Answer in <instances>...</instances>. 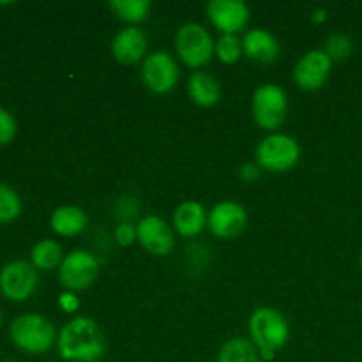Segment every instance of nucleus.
<instances>
[{"instance_id": "nucleus-1", "label": "nucleus", "mask_w": 362, "mask_h": 362, "mask_svg": "<svg viewBox=\"0 0 362 362\" xmlns=\"http://www.w3.org/2000/svg\"><path fill=\"white\" fill-rule=\"evenodd\" d=\"M57 350L67 362H98L105 356V336L92 318L74 317L59 332Z\"/></svg>"}, {"instance_id": "nucleus-2", "label": "nucleus", "mask_w": 362, "mask_h": 362, "mask_svg": "<svg viewBox=\"0 0 362 362\" xmlns=\"http://www.w3.org/2000/svg\"><path fill=\"white\" fill-rule=\"evenodd\" d=\"M247 327H250V341L265 362L274 361L279 350L285 349L290 339L288 322L281 311L271 306L257 308L251 313Z\"/></svg>"}, {"instance_id": "nucleus-3", "label": "nucleus", "mask_w": 362, "mask_h": 362, "mask_svg": "<svg viewBox=\"0 0 362 362\" xmlns=\"http://www.w3.org/2000/svg\"><path fill=\"white\" fill-rule=\"evenodd\" d=\"M9 336L16 349L30 356L49 352L59 338L52 322L39 313H25L14 318L11 322Z\"/></svg>"}, {"instance_id": "nucleus-4", "label": "nucleus", "mask_w": 362, "mask_h": 362, "mask_svg": "<svg viewBox=\"0 0 362 362\" xmlns=\"http://www.w3.org/2000/svg\"><path fill=\"white\" fill-rule=\"evenodd\" d=\"M300 159V145L285 133H271L258 144L257 165L271 173H285L296 168Z\"/></svg>"}, {"instance_id": "nucleus-5", "label": "nucleus", "mask_w": 362, "mask_h": 362, "mask_svg": "<svg viewBox=\"0 0 362 362\" xmlns=\"http://www.w3.org/2000/svg\"><path fill=\"white\" fill-rule=\"evenodd\" d=\"M251 113L258 127L269 133L283 126L288 113V95L285 88L276 83H264L253 92L251 99Z\"/></svg>"}, {"instance_id": "nucleus-6", "label": "nucleus", "mask_w": 362, "mask_h": 362, "mask_svg": "<svg viewBox=\"0 0 362 362\" xmlns=\"http://www.w3.org/2000/svg\"><path fill=\"white\" fill-rule=\"evenodd\" d=\"M216 41L211 32L200 23H186L177 30L175 49L184 66L191 69H200L207 66L214 57Z\"/></svg>"}, {"instance_id": "nucleus-7", "label": "nucleus", "mask_w": 362, "mask_h": 362, "mask_svg": "<svg viewBox=\"0 0 362 362\" xmlns=\"http://www.w3.org/2000/svg\"><path fill=\"white\" fill-rule=\"evenodd\" d=\"M99 276V260L94 253L74 250L64 257L59 267V279L69 292H81L94 285Z\"/></svg>"}, {"instance_id": "nucleus-8", "label": "nucleus", "mask_w": 362, "mask_h": 362, "mask_svg": "<svg viewBox=\"0 0 362 362\" xmlns=\"http://www.w3.org/2000/svg\"><path fill=\"white\" fill-rule=\"evenodd\" d=\"M141 81L145 87L154 94L163 95L172 92L177 87L180 78V69L177 60L168 52L148 53L141 62Z\"/></svg>"}, {"instance_id": "nucleus-9", "label": "nucleus", "mask_w": 362, "mask_h": 362, "mask_svg": "<svg viewBox=\"0 0 362 362\" xmlns=\"http://www.w3.org/2000/svg\"><path fill=\"white\" fill-rule=\"evenodd\" d=\"M39 285L37 269L32 262L14 260L4 265L0 271V290L4 297L13 303H23L30 299Z\"/></svg>"}, {"instance_id": "nucleus-10", "label": "nucleus", "mask_w": 362, "mask_h": 362, "mask_svg": "<svg viewBox=\"0 0 362 362\" xmlns=\"http://www.w3.org/2000/svg\"><path fill=\"white\" fill-rule=\"evenodd\" d=\"M332 60L324 49H311L304 53L293 67V80L297 87L306 92H317L325 87L332 73Z\"/></svg>"}, {"instance_id": "nucleus-11", "label": "nucleus", "mask_w": 362, "mask_h": 362, "mask_svg": "<svg viewBox=\"0 0 362 362\" xmlns=\"http://www.w3.org/2000/svg\"><path fill=\"white\" fill-rule=\"evenodd\" d=\"M207 18L221 35H237L250 23L251 11L243 0H211L207 4Z\"/></svg>"}, {"instance_id": "nucleus-12", "label": "nucleus", "mask_w": 362, "mask_h": 362, "mask_svg": "<svg viewBox=\"0 0 362 362\" xmlns=\"http://www.w3.org/2000/svg\"><path fill=\"white\" fill-rule=\"evenodd\" d=\"M247 225V212L237 202H219L209 212L207 228L218 239H233L244 232Z\"/></svg>"}, {"instance_id": "nucleus-13", "label": "nucleus", "mask_w": 362, "mask_h": 362, "mask_svg": "<svg viewBox=\"0 0 362 362\" xmlns=\"http://www.w3.org/2000/svg\"><path fill=\"white\" fill-rule=\"evenodd\" d=\"M138 243L154 257H166L175 246V235L168 223L156 214L141 218L136 225Z\"/></svg>"}, {"instance_id": "nucleus-14", "label": "nucleus", "mask_w": 362, "mask_h": 362, "mask_svg": "<svg viewBox=\"0 0 362 362\" xmlns=\"http://www.w3.org/2000/svg\"><path fill=\"white\" fill-rule=\"evenodd\" d=\"M145 52H147V37L140 27L122 28L117 32V35L112 41V55L117 62L133 66L141 60L144 62Z\"/></svg>"}, {"instance_id": "nucleus-15", "label": "nucleus", "mask_w": 362, "mask_h": 362, "mask_svg": "<svg viewBox=\"0 0 362 362\" xmlns=\"http://www.w3.org/2000/svg\"><path fill=\"white\" fill-rule=\"evenodd\" d=\"M243 49L247 59L260 64H272L281 53L278 37L265 28H251L243 37Z\"/></svg>"}, {"instance_id": "nucleus-16", "label": "nucleus", "mask_w": 362, "mask_h": 362, "mask_svg": "<svg viewBox=\"0 0 362 362\" xmlns=\"http://www.w3.org/2000/svg\"><path fill=\"white\" fill-rule=\"evenodd\" d=\"M209 212L205 211L200 202L187 200L182 202L173 212V228L182 237H197L198 233L207 228Z\"/></svg>"}, {"instance_id": "nucleus-17", "label": "nucleus", "mask_w": 362, "mask_h": 362, "mask_svg": "<svg viewBox=\"0 0 362 362\" xmlns=\"http://www.w3.org/2000/svg\"><path fill=\"white\" fill-rule=\"evenodd\" d=\"M187 94L200 108H211L221 99V83L207 71H194L187 81Z\"/></svg>"}, {"instance_id": "nucleus-18", "label": "nucleus", "mask_w": 362, "mask_h": 362, "mask_svg": "<svg viewBox=\"0 0 362 362\" xmlns=\"http://www.w3.org/2000/svg\"><path fill=\"white\" fill-rule=\"evenodd\" d=\"M88 218L78 205H60L52 212L49 226L60 237H76L87 228Z\"/></svg>"}, {"instance_id": "nucleus-19", "label": "nucleus", "mask_w": 362, "mask_h": 362, "mask_svg": "<svg viewBox=\"0 0 362 362\" xmlns=\"http://www.w3.org/2000/svg\"><path fill=\"white\" fill-rule=\"evenodd\" d=\"M64 251L57 240L53 239H42L34 244L30 251L32 265L37 271H53V269L60 267L64 260Z\"/></svg>"}, {"instance_id": "nucleus-20", "label": "nucleus", "mask_w": 362, "mask_h": 362, "mask_svg": "<svg viewBox=\"0 0 362 362\" xmlns=\"http://www.w3.org/2000/svg\"><path fill=\"white\" fill-rule=\"evenodd\" d=\"M218 362H262V357L250 339L230 338L223 343Z\"/></svg>"}, {"instance_id": "nucleus-21", "label": "nucleus", "mask_w": 362, "mask_h": 362, "mask_svg": "<svg viewBox=\"0 0 362 362\" xmlns=\"http://www.w3.org/2000/svg\"><path fill=\"white\" fill-rule=\"evenodd\" d=\"M108 9L119 20L136 27V23L147 20L152 4L148 0H112V2H108Z\"/></svg>"}, {"instance_id": "nucleus-22", "label": "nucleus", "mask_w": 362, "mask_h": 362, "mask_svg": "<svg viewBox=\"0 0 362 362\" xmlns=\"http://www.w3.org/2000/svg\"><path fill=\"white\" fill-rule=\"evenodd\" d=\"M243 53V39H240L239 35L223 34L221 37L216 41L214 55L218 57L219 62L226 64V66H232V64L239 62Z\"/></svg>"}, {"instance_id": "nucleus-23", "label": "nucleus", "mask_w": 362, "mask_h": 362, "mask_svg": "<svg viewBox=\"0 0 362 362\" xmlns=\"http://www.w3.org/2000/svg\"><path fill=\"white\" fill-rule=\"evenodd\" d=\"M21 198L13 187L0 182V223H13L21 214Z\"/></svg>"}, {"instance_id": "nucleus-24", "label": "nucleus", "mask_w": 362, "mask_h": 362, "mask_svg": "<svg viewBox=\"0 0 362 362\" xmlns=\"http://www.w3.org/2000/svg\"><path fill=\"white\" fill-rule=\"evenodd\" d=\"M354 42L346 34H332L325 39L324 52L332 62H341L352 55Z\"/></svg>"}, {"instance_id": "nucleus-25", "label": "nucleus", "mask_w": 362, "mask_h": 362, "mask_svg": "<svg viewBox=\"0 0 362 362\" xmlns=\"http://www.w3.org/2000/svg\"><path fill=\"white\" fill-rule=\"evenodd\" d=\"M16 120L7 112L6 108L0 106V145H7L16 136Z\"/></svg>"}, {"instance_id": "nucleus-26", "label": "nucleus", "mask_w": 362, "mask_h": 362, "mask_svg": "<svg viewBox=\"0 0 362 362\" xmlns=\"http://www.w3.org/2000/svg\"><path fill=\"white\" fill-rule=\"evenodd\" d=\"M113 237H115V243L119 244V246H122V247L133 246V244L138 240L136 225H133V223H129V221L119 223V226L115 228Z\"/></svg>"}, {"instance_id": "nucleus-27", "label": "nucleus", "mask_w": 362, "mask_h": 362, "mask_svg": "<svg viewBox=\"0 0 362 362\" xmlns=\"http://www.w3.org/2000/svg\"><path fill=\"white\" fill-rule=\"evenodd\" d=\"M262 168L253 161H247L244 165L239 166V177L243 182L246 184H255L258 179H260Z\"/></svg>"}, {"instance_id": "nucleus-28", "label": "nucleus", "mask_w": 362, "mask_h": 362, "mask_svg": "<svg viewBox=\"0 0 362 362\" xmlns=\"http://www.w3.org/2000/svg\"><path fill=\"white\" fill-rule=\"evenodd\" d=\"M59 308L62 311H66V313H76L78 310H80V299H78V296L74 292H69V290H66V292H62L59 296Z\"/></svg>"}, {"instance_id": "nucleus-29", "label": "nucleus", "mask_w": 362, "mask_h": 362, "mask_svg": "<svg viewBox=\"0 0 362 362\" xmlns=\"http://www.w3.org/2000/svg\"><path fill=\"white\" fill-rule=\"evenodd\" d=\"M325 20H327V9H324V7H318V9L311 13V21L315 25H322Z\"/></svg>"}, {"instance_id": "nucleus-30", "label": "nucleus", "mask_w": 362, "mask_h": 362, "mask_svg": "<svg viewBox=\"0 0 362 362\" xmlns=\"http://www.w3.org/2000/svg\"><path fill=\"white\" fill-rule=\"evenodd\" d=\"M359 262H361V267H362V250H361V255H359Z\"/></svg>"}, {"instance_id": "nucleus-31", "label": "nucleus", "mask_w": 362, "mask_h": 362, "mask_svg": "<svg viewBox=\"0 0 362 362\" xmlns=\"http://www.w3.org/2000/svg\"><path fill=\"white\" fill-rule=\"evenodd\" d=\"M0 324H2V311H0Z\"/></svg>"}, {"instance_id": "nucleus-32", "label": "nucleus", "mask_w": 362, "mask_h": 362, "mask_svg": "<svg viewBox=\"0 0 362 362\" xmlns=\"http://www.w3.org/2000/svg\"><path fill=\"white\" fill-rule=\"evenodd\" d=\"M4 362H14V361H4Z\"/></svg>"}]
</instances>
